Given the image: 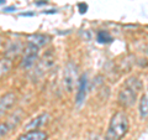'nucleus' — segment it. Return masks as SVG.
Wrapping results in <instances>:
<instances>
[{
	"mask_svg": "<svg viewBox=\"0 0 148 140\" xmlns=\"http://www.w3.org/2000/svg\"><path fill=\"white\" fill-rule=\"evenodd\" d=\"M0 44H1V37H0Z\"/></svg>",
	"mask_w": 148,
	"mask_h": 140,
	"instance_id": "21",
	"label": "nucleus"
},
{
	"mask_svg": "<svg viewBox=\"0 0 148 140\" xmlns=\"http://www.w3.org/2000/svg\"><path fill=\"white\" fill-rule=\"evenodd\" d=\"M53 63H54V56L49 51V52L46 53L43 56V58L40 61V68H42L43 71H45V69H48V68L52 67Z\"/></svg>",
	"mask_w": 148,
	"mask_h": 140,
	"instance_id": "12",
	"label": "nucleus"
},
{
	"mask_svg": "<svg viewBox=\"0 0 148 140\" xmlns=\"http://www.w3.org/2000/svg\"><path fill=\"white\" fill-rule=\"evenodd\" d=\"M140 116L142 120H146L148 116V97L145 93L140 100Z\"/></svg>",
	"mask_w": 148,
	"mask_h": 140,
	"instance_id": "13",
	"label": "nucleus"
},
{
	"mask_svg": "<svg viewBox=\"0 0 148 140\" xmlns=\"http://www.w3.org/2000/svg\"><path fill=\"white\" fill-rule=\"evenodd\" d=\"M88 93V77L86 74H83L80 79H78V91L75 94V104L77 107H80L84 103Z\"/></svg>",
	"mask_w": 148,
	"mask_h": 140,
	"instance_id": "6",
	"label": "nucleus"
},
{
	"mask_svg": "<svg viewBox=\"0 0 148 140\" xmlns=\"http://www.w3.org/2000/svg\"><path fill=\"white\" fill-rule=\"evenodd\" d=\"M51 40V37L48 35H45V34H32L29 36V42L37 46V47H42V46L47 45L48 41Z\"/></svg>",
	"mask_w": 148,
	"mask_h": 140,
	"instance_id": "9",
	"label": "nucleus"
},
{
	"mask_svg": "<svg viewBox=\"0 0 148 140\" xmlns=\"http://www.w3.org/2000/svg\"><path fill=\"white\" fill-rule=\"evenodd\" d=\"M11 10H15V8H14V6H10V8H6V9H5V11H8V12H9V11H11Z\"/></svg>",
	"mask_w": 148,
	"mask_h": 140,
	"instance_id": "19",
	"label": "nucleus"
},
{
	"mask_svg": "<svg viewBox=\"0 0 148 140\" xmlns=\"http://www.w3.org/2000/svg\"><path fill=\"white\" fill-rule=\"evenodd\" d=\"M12 68V61L10 58H0V78H3L4 76H6V74L11 71Z\"/></svg>",
	"mask_w": 148,
	"mask_h": 140,
	"instance_id": "11",
	"label": "nucleus"
},
{
	"mask_svg": "<svg viewBox=\"0 0 148 140\" xmlns=\"http://www.w3.org/2000/svg\"><path fill=\"white\" fill-rule=\"evenodd\" d=\"M49 120H51V115L48 113H43L38 116H36L34 119H31L24 127V129L27 130V132H29V130H37V129L45 127L46 124H48Z\"/></svg>",
	"mask_w": 148,
	"mask_h": 140,
	"instance_id": "7",
	"label": "nucleus"
},
{
	"mask_svg": "<svg viewBox=\"0 0 148 140\" xmlns=\"http://www.w3.org/2000/svg\"><path fill=\"white\" fill-rule=\"evenodd\" d=\"M88 140H104V139L101 138L100 135H98V134H92V135H90V138Z\"/></svg>",
	"mask_w": 148,
	"mask_h": 140,
	"instance_id": "17",
	"label": "nucleus"
},
{
	"mask_svg": "<svg viewBox=\"0 0 148 140\" xmlns=\"http://www.w3.org/2000/svg\"><path fill=\"white\" fill-rule=\"evenodd\" d=\"M24 50V45H22L20 41H15V42H11L9 45V47L6 50V56L8 58H12V57H16V56Z\"/></svg>",
	"mask_w": 148,
	"mask_h": 140,
	"instance_id": "10",
	"label": "nucleus"
},
{
	"mask_svg": "<svg viewBox=\"0 0 148 140\" xmlns=\"http://www.w3.org/2000/svg\"><path fill=\"white\" fill-rule=\"evenodd\" d=\"M143 83L137 77H130L125 82L123 87L119 93V103L125 108H130L136 103L138 93L142 91Z\"/></svg>",
	"mask_w": 148,
	"mask_h": 140,
	"instance_id": "2",
	"label": "nucleus"
},
{
	"mask_svg": "<svg viewBox=\"0 0 148 140\" xmlns=\"http://www.w3.org/2000/svg\"><path fill=\"white\" fill-rule=\"evenodd\" d=\"M96 40H98V42H100V44H110L114 41L112 36H111L108 31H99L98 36H96Z\"/></svg>",
	"mask_w": 148,
	"mask_h": 140,
	"instance_id": "14",
	"label": "nucleus"
},
{
	"mask_svg": "<svg viewBox=\"0 0 148 140\" xmlns=\"http://www.w3.org/2000/svg\"><path fill=\"white\" fill-rule=\"evenodd\" d=\"M16 100H17V97L14 92H8L0 98V116H3L5 113H8L15 105Z\"/></svg>",
	"mask_w": 148,
	"mask_h": 140,
	"instance_id": "5",
	"label": "nucleus"
},
{
	"mask_svg": "<svg viewBox=\"0 0 148 140\" xmlns=\"http://www.w3.org/2000/svg\"><path fill=\"white\" fill-rule=\"evenodd\" d=\"M48 135L43 130H29V132L20 135L16 140H47Z\"/></svg>",
	"mask_w": 148,
	"mask_h": 140,
	"instance_id": "8",
	"label": "nucleus"
},
{
	"mask_svg": "<svg viewBox=\"0 0 148 140\" xmlns=\"http://www.w3.org/2000/svg\"><path fill=\"white\" fill-rule=\"evenodd\" d=\"M22 51H24V57H22V61H21V67L31 68L36 63L37 58H38V47L27 42Z\"/></svg>",
	"mask_w": 148,
	"mask_h": 140,
	"instance_id": "4",
	"label": "nucleus"
},
{
	"mask_svg": "<svg viewBox=\"0 0 148 140\" xmlns=\"http://www.w3.org/2000/svg\"><path fill=\"white\" fill-rule=\"evenodd\" d=\"M130 128L128 116L125 112H116L110 120L104 140H121L126 137Z\"/></svg>",
	"mask_w": 148,
	"mask_h": 140,
	"instance_id": "1",
	"label": "nucleus"
},
{
	"mask_svg": "<svg viewBox=\"0 0 148 140\" xmlns=\"http://www.w3.org/2000/svg\"><path fill=\"white\" fill-rule=\"evenodd\" d=\"M10 130H11V125L9 123H0V139L5 137Z\"/></svg>",
	"mask_w": 148,
	"mask_h": 140,
	"instance_id": "15",
	"label": "nucleus"
},
{
	"mask_svg": "<svg viewBox=\"0 0 148 140\" xmlns=\"http://www.w3.org/2000/svg\"><path fill=\"white\" fill-rule=\"evenodd\" d=\"M78 66L74 62H68L64 67L63 72V86L68 93H72L74 91V87L78 83Z\"/></svg>",
	"mask_w": 148,
	"mask_h": 140,
	"instance_id": "3",
	"label": "nucleus"
},
{
	"mask_svg": "<svg viewBox=\"0 0 148 140\" xmlns=\"http://www.w3.org/2000/svg\"><path fill=\"white\" fill-rule=\"evenodd\" d=\"M5 1L6 0H0V5H1V4H5Z\"/></svg>",
	"mask_w": 148,
	"mask_h": 140,
	"instance_id": "20",
	"label": "nucleus"
},
{
	"mask_svg": "<svg viewBox=\"0 0 148 140\" xmlns=\"http://www.w3.org/2000/svg\"><path fill=\"white\" fill-rule=\"evenodd\" d=\"M31 15H34V12H22L21 14V16H31Z\"/></svg>",
	"mask_w": 148,
	"mask_h": 140,
	"instance_id": "18",
	"label": "nucleus"
},
{
	"mask_svg": "<svg viewBox=\"0 0 148 140\" xmlns=\"http://www.w3.org/2000/svg\"><path fill=\"white\" fill-rule=\"evenodd\" d=\"M78 8H79V11L82 14L86 12V10H88V5H86V4H84V3H80L79 5H78Z\"/></svg>",
	"mask_w": 148,
	"mask_h": 140,
	"instance_id": "16",
	"label": "nucleus"
}]
</instances>
